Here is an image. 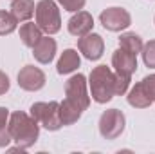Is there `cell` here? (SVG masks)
Wrapping results in <instances>:
<instances>
[{
	"mask_svg": "<svg viewBox=\"0 0 155 154\" xmlns=\"http://www.w3.org/2000/svg\"><path fill=\"white\" fill-rule=\"evenodd\" d=\"M31 116L47 131H58L63 127L60 120V103L58 102H38L31 105Z\"/></svg>",
	"mask_w": 155,
	"mask_h": 154,
	"instance_id": "cell-4",
	"label": "cell"
},
{
	"mask_svg": "<svg viewBox=\"0 0 155 154\" xmlns=\"http://www.w3.org/2000/svg\"><path fill=\"white\" fill-rule=\"evenodd\" d=\"M119 45H121L123 49H126V51L137 54V53L143 51V45H144V44H143L141 37L135 35V33H123V35L119 37Z\"/></svg>",
	"mask_w": 155,
	"mask_h": 154,
	"instance_id": "cell-18",
	"label": "cell"
},
{
	"mask_svg": "<svg viewBox=\"0 0 155 154\" xmlns=\"http://www.w3.org/2000/svg\"><path fill=\"white\" fill-rule=\"evenodd\" d=\"M16 24H18V20L15 18L13 13L0 11V37H4V35H11V33L16 29Z\"/></svg>",
	"mask_w": 155,
	"mask_h": 154,
	"instance_id": "cell-20",
	"label": "cell"
},
{
	"mask_svg": "<svg viewBox=\"0 0 155 154\" xmlns=\"http://www.w3.org/2000/svg\"><path fill=\"white\" fill-rule=\"evenodd\" d=\"M126 118L119 109H108L99 118V132L105 140H116L124 131Z\"/></svg>",
	"mask_w": 155,
	"mask_h": 154,
	"instance_id": "cell-5",
	"label": "cell"
},
{
	"mask_svg": "<svg viewBox=\"0 0 155 154\" xmlns=\"http://www.w3.org/2000/svg\"><path fill=\"white\" fill-rule=\"evenodd\" d=\"M35 15H36V26L43 33L54 35L61 29V16L54 0H40L36 4Z\"/></svg>",
	"mask_w": 155,
	"mask_h": 154,
	"instance_id": "cell-3",
	"label": "cell"
},
{
	"mask_svg": "<svg viewBox=\"0 0 155 154\" xmlns=\"http://www.w3.org/2000/svg\"><path fill=\"white\" fill-rule=\"evenodd\" d=\"M128 85H130V76L116 75V80H114V91H116L117 96H123V94L128 91Z\"/></svg>",
	"mask_w": 155,
	"mask_h": 154,
	"instance_id": "cell-22",
	"label": "cell"
},
{
	"mask_svg": "<svg viewBox=\"0 0 155 154\" xmlns=\"http://www.w3.org/2000/svg\"><path fill=\"white\" fill-rule=\"evenodd\" d=\"M143 60L146 64V67L155 69V40H150L148 44L143 45Z\"/></svg>",
	"mask_w": 155,
	"mask_h": 154,
	"instance_id": "cell-21",
	"label": "cell"
},
{
	"mask_svg": "<svg viewBox=\"0 0 155 154\" xmlns=\"http://www.w3.org/2000/svg\"><path fill=\"white\" fill-rule=\"evenodd\" d=\"M9 78H7V75H4L2 71H0V96L2 94H5L7 91H9Z\"/></svg>",
	"mask_w": 155,
	"mask_h": 154,
	"instance_id": "cell-25",
	"label": "cell"
},
{
	"mask_svg": "<svg viewBox=\"0 0 155 154\" xmlns=\"http://www.w3.org/2000/svg\"><path fill=\"white\" fill-rule=\"evenodd\" d=\"M128 103H130L132 107H135V109H146V107H150L153 102L148 98V94L144 93V89H143V85H141V82H139V83H135V85L130 89V93H128Z\"/></svg>",
	"mask_w": 155,
	"mask_h": 154,
	"instance_id": "cell-15",
	"label": "cell"
},
{
	"mask_svg": "<svg viewBox=\"0 0 155 154\" xmlns=\"http://www.w3.org/2000/svg\"><path fill=\"white\" fill-rule=\"evenodd\" d=\"M141 85L144 89V93L148 94V98L155 102V75H150V76H144L141 80Z\"/></svg>",
	"mask_w": 155,
	"mask_h": 154,
	"instance_id": "cell-23",
	"label": "cell"
},
{
	"mask_svg": "<svg viewBox=\"0 0 155 154\" xmlns=\"http://www.w3.org/2000/svg\"><path fill=\"white\" fill-rule=\"evenodd\" d=\"M78 49H79V53H83L85 58H88V60H99L103 56V51H105V42L101 38V35L88 33L85 37H79Z\"/></svg>",
	"mask_w": 155,
	"mask_h": 154,
	"instance_id": "cell-8",
	"label": "cell"
},
{
	"mask_svg": "<svg viewBox=\"0 0 155 154\" xmlns=\"http://www.w3.org/2000/svg\"><path fill=\"white\" fill-rule=\"evenodd\" d=\"M81 109L74 105L72 102H69L67 98H65V102H61L60 103V120H61V123L63 125H72V123H76L78 120L81 118Z\"/></svg>",
	"mask_w": 155,
	"mask_h": 154,
	"instance_id": "cell-16",
	"label": "cell"
},
{
	"mask_svg": "<svg viewBox=\"0 0 155 154\" xmlns=\"http://www.w3.org/2000/svg\"><path fill=\"white\" fill-rule=\"evenodd\" d=\"M114 80H116V75L110 71V67H107V65L94 67L92 73H90V76H88V85H90L92 100L97 102V103L110 102L116 96Z\"/></svg>",
	"mask_w": 155,
	"mask_h": 154,
	"instance_id": "cell-2",
	"label": "cell"
},
{
	"mask_svg": "<svg viewBox=\"0 0 155 154\" xmlns=\"http://www.w3.org/2000/svg\"><path fill=\"white\" fill-rule=\"evenodd\" d=\"M7 129H9V134H11L13 142H16V145L20 149L33 147L40 136V123L33 116L25 114L22 111H16V113L9 114Z\"/></svg>",
	"mask_w": 155,
	"mask_h": 154,
	"instance_id": "cell-1",
	"label": "cell"
},
{
	"mask_svg": "<svg viewBox=\"0 0 155 154\" xmlns=\"http://www.w3.org/2000/svg\"><path fill=\"white\" fill-rule=\"evenodd\" d=\"M65 94L67 100L78 105L81 111H87L90 105V96L87 94V78L83 75H74L65 83Z\"/></svg>",
	"mask_w": 155,
	"mask_h": 154,
	"instance_id": "cell-6",
	"label": "cell"
},
{
	"mask_svg": "<svg viewBox=\"0 0 155 154\" xmlns=\"http://www.w3.org/2000/svg\"><path fill=\"white\" fill-rule=\"evenodd\" d=\"M58 2L63 5V9H67L71 13H76V11L85 7V2L87 0H58Z\"/></svg>",
	"mask_w": 155,
	"mask_h": 154,
	"instance_id": "cell-24",
	"label": "cell"
},
{
	"mask_svg": "<svg viewBox=\"0 0 155 154\" xmlns=\"http://www.w3.org/2000/svg\"><path fill=\"white\" fill-rule=\"evenodd\" d=\"M67 27H69V33H71L72 37H78V38H79V37H85V35H88V33L92 31V27H94V18H92V15L87 13V11H76V15L71 16Z\"/></svg>",
	"mask_w": 155,
	"mask_h": 154,
	"instance_id": "cell-11",
	"label": "cell"
},
{
	"mask_svg": "<svg viewBox=\"0 0 155 154\" xmlns=\"http://www.w3.org/2000/svg\"><path fill=\"white\" fill-rule=\"evenodd\" d=\"M7 123H9V109L0 107V147H7L9 142H13Z\"/></svg>",
	"mask_w": 155,
	"mask_h": 154,
	"instance_id": "cell-19",
	"label": "cell"
},
{
	"mask_svg": "<svg viewBox=\"0 0 155 154\" xmlns=\"http://www.w3.org/2000/svg\"><path fill=\"white\" fill-rule=\"evenodd\" d=\"M112 65L116 69L117 75H124V76H132L137 69V54L119 47L114 56H112Z\"/></svg>",
	"mask_w": 155,
	"mask_h": 154,
	"instance_id": "cell-10",
	"label": "cell"
},
{
	"mask_svg": "<svg viewBox=\"0 0 155 154\" xmlns=\"http://www.w3.org/2000/svg\"><path fill=\"white\" fill-rule=\"evenodd\" d=\"M99 22L108 31H123L132 24V16L123 7H108L99 15Z\"/></svg>",
	"mask_w": 155,
	"mask_h": 154,
	"instance_id": "cell-7",
	"label": "cell"
},
{
	"mask_svg": "<svg viewBox=\"0 0 155 154\" xmlns=\"http://www.w3.org/2000/svg\"><path fill=\"white\" fill-rule=\"evenodd\" d=\"M56 54V40L51 37H41L33 47V56L40 64H51Z\"/></svg>",
	"mask_w": 155,
	"mask_h": 154,
	"instance_id": "cell-12",
	"label": "cell"
},
{
	"mask_svg": "<svg viewBox=\"0 0 155 154\" xmlns=\"http://www.w3.org/2000/svg\"><path fill=\"white\" fill-rule=\"evenodd\" d=\"M79 62H81V60H79L78 51H74V49H65V51L61 53L60 60H58L56 69H58L60 75H69V73L76 71L78 67H79Z\"/></svg>",
	"mask_w": 155,
	"mask_h": 154,
	"instance_id": "cell-13",
	"label": "cell"
},
{
	"mask_svg": "<svg viewBox=\"0 0 155 154\" xmlns=\"http://www.w3.org/2000/svg\"><path fill=\"white\" fill-rule=\"evenodd\" d=\"M35 2L33 0H13L11 2V13L15 15V18L18 22H25L35 15Z\"/></svg>",
	"mask_w": 155,
	"mask_h": 154,
	"instance_id": "cell-14",
	"label": "cell"
},
{
	"mask_svg": "<svg viewBox=\"0 0 155 154\" xmlns=\"http://www.w3.org/2000/svg\"><path fill=\"white\" fill-rule=\"evenodd\" d=\"M41 38V29H40L36 24L33 22H27L20 27V40L24 42V45L27 47H35V44Z\"/></svg>",
	"mask_w": 155,
	"mask_h": 154,
	"instance_id": "cell-17",
	"label": "cell"
},
{
	"mask_svg": "<svg viewBox=\"0 0 155 154\" xmlns=\"http://www.w3.org/2000/svg\"><path fill=\"white\" fill-rule=\"evenodd\" d=\"M18 85L24 91H40L45 85V75L35 65H25L18 73Z\"/></svg>",
	"mask_w": 155,
	"mask_h": 154,
	"instance_id": "cell-9",
	"label": "cell"
}]
</instances>
